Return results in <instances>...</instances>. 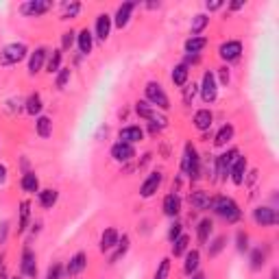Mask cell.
I'll list each match as a JSON object with an SVG mask.
<instances>
[{
    "label": "cell",
    "mask_w": 279,
    "mask_h": 279,
    "mask_svg": "<svg viewBox=\"0 0 279 279\" xmlns=\"http://www.w3.org/2000/svg\"><path fill=\"white\" fill-rule=\"evenodd\" d=\"M210 207L214 210L221 218H225L227 223H236L238 218H240V207H238V203L234 201V198H229V196H216V198H212Z\"/></svg>",
    "instance_id": "6da1fadb"
},
{
    "label": "cell",
    "mask_w": 279,
    "mask_h": 279,
    "mask_svg": "<svg viewBox=\"0 0 279 279\" xmlns=\"http://www.w3.org/2000/svg\"><path fill=\"white\" fill-rule=\"evenodd\" d=\"M26 46L24 44H18V42H13V44H7L3 52H0V65H16L20 63L22 59L26 57Z\"/></svg>",
    "instance_id": "7a4b0ae2"
},
{
    "label": "cell",
    "mask_w": 279,
    "mask_h": 279,
    "mask_svg": "<svg viewBox=\"0 0 279 279\" xmlns=\"http://www.w3.org/2000/svg\"><path fill=\"white\" fill-rule=\"evenodd\" d=\"M198 153H196V149L192 144H185V153H183V162H181V168H183V172L188 177H192V179H196L198 177Z\"/></svg>",
    "instance_id": "3957f363"
},
{
    "label": "cell",
    "mask_w": 279,
    "mask_h": 279,
    "mask_svg": "<svg viewBox=\"0 0 279 279\" xmlns=\"http://www.w3.org/2000/svg\"><path fill=\"white\" fill-rule=\"evenodd\" d=\"M146 98H149L153 105H157L159 109H168L170 107V101H168V96H166L164 88L159 83H155V81H151L149 85H146Z\"/></svg>",
    "instance_id": "277c9868"
},
{
    "label": "cell",
    "mask_w": 279,
    "mask_h": 279,
    "mask_svg": "<svg viewBox=\"0 0 279 279\" xmlns=\"http://www.w3.org/2000/svg\"><path fill=\"white\" fill-rule=\"evenodd\" d=\"M238 159V151L231 149L227 153H223V155L216 157V175H221V181H225V179L229 177V170L231 166H234V162Z\"/></svg>",
    "instance_id": "5b68a950"
},
{
    "label": "cell",
    "mask_w": 279,
    "mask_h": 279,
    "mask_svg": "<svg viewBox=\"0 0 279 279\" xmlns=\"http://www.w3.org/2000/svg\"><path fill=\"white\" fill-rule=\"evenodd\" d=\"M201 96L205 103H214L218 96V83L214 72H205L203 75V85H201Z\"/></svg>",
    "instance_id": "8992f818"
},
{
    "label": "cell",
    "mask_w": 279,
    "mask_h": 279,
    "mask_svg": "<svg viewBox=\"0 0 279 279\" xmlns=\"http://www.w3.org/2000/svg\"><path fill=\"white\" fill-rule=\"evenodd\" d=\"M162 179H164L162 172H151V175L146 177V181L142 183V188H140V194H142L144 198L153 196L159 190V185H162Z\"/></svg>",
    "instance_id": "52a82bcc"
},
{
    "label": "cell",
    "mask_w": 279,
    "mask_h": 279,
    "mask_svg": "<svg viewBox=\"0 0 279 279\" xmlns=\"http://www.w3.org/2000/svg\"><path fill=\"white\" fill-rule=\"evenodd\" d=\"M253 221L257 225H262V227H270V225H275L279 218H277V212L273 207H257L253 212Z\"/></svg>",
    "instance_id": "ba28073f"
},
{
    "label": "cell",
    "mask_w": 279,
    "mask_h": 279,
    "mask_svg": "<svg viewBox=\"0 0 279 279\" xmlns=\"http://www.w3.org/2000/svg\"><path fill=\"white\" fill-rule=\"evenodd\" d=\"M111 157L116 159V162H131V159L135 157V151H133V146L131 144H124V142H118L111 146Z\"/></svg>",
    "instance_id": "9c48e42d"
},
{
    "label": "cell",
    "mask_w": 279,
    "mask_h": 279,
    "mask_svg": "<svg viewBox=\"0 0 279 279\" xmlns=\"http://www.w3.org/2000/svg\"><path fill=\"white\" fill-rule=\"evenodd\" d=\"M50 9V3L48 0H29V3H24L20 7V11L24 13V16H42Z\"/></svg>",
    "instance_id": "30bf717a"
},
{
    "label": "cell",
    "mask_w": 279,
    "mask_h": 279,
    "mask_svg": "<svg viewBox=\"0 0 279 279\" xmlns=\"http://www.w3.org/2000/svg\"><path fill=\"white\" fill-rule=\"evenodd\" d=\"M218 52H221V57L225 59V61H236L242 52V44L236 42V39H231V42H225Z\"/></svg>",
    "instance_id": "8fae6325"
},
{
    "label": "cell",
    "mask_w": 279,
    "mask_h": 279,
    "mask_svg": "<svg viewBox=\"0 0 279 279\" xmlns=\"http://www.w3.org/2000/svg\"><path fill=\"white\" fill-rule=\"evenodd\" d=\"M229 175H231V181H234L236 185H242L244 175H247V157L238 155V159L234 162V166H231V170H229Z\"/></svg>",
    "instance_id": "7c38bea8"
},
{
    "label": "cell",
    "mask_w": 279,
    "mask_h": 279,
    "mask_svg": "<svg viewBox=\"0 0 279 279\" xmlns=\"http://www.w3.org/2000/svg\"><path fill=\"white\" fill-rule=\"evenodd\" d=\"M22 273L26 277H37V264H35V253H33L31 249H24L22 253Z\"/></svg>",
    "instance_id": "4fadbf2b"
},
{
    "label": "cell",
    "mask_w": 279,
    "mask_h": 279,
    "mask_svg": "<svg viewBox=\"0 0 279 279\" xmlns=\"http://www.w3.org/2000/svg\"><path fill=\"white\" fill-rule=\"evenodd\" d=\"M190 203L194 210H207L212 205V196H210V192H205V190H194L190 194Z\"/></svg>",
    "instance_id": "5bb4252c"
},
{
    "label": "cell",
    "mask_w": 279,
    "mask_h": 279,
    "mask_svg": "<svg viewBox=\"0 0 279 279\" xmlns=\"http://www.w3.org/2000/svg\"><path fill=\"white\" fill-rule=\"evenodd\" d=\"M85 266H88V255H85V253H77V255L70 260L68 268H65V273H68L70 277H75V275H79V273H83Z\"/></svg>",
    "instance_id": "9a60e30c"
},
{
    "label": "cell",
    "mask_w": 279,
    "mask_h": 279,
    "mask_svg": "<svg viewBox=\"0 0 279 279\" xmlns=\"http://www.w3.org/2000/svg\"><path fill=\"white\" fill-rule=\"evenodd\" d=\"M135 9V3H124L118 7L116 11V26L118 29H124V26L129 24V18H131V11Z\"/></svg>",
    "instance_id": "2e32d148"
},
{
    "label": "cell",
    "mask_w": 279,
    "mask_h": 279,
    "mask_svg": "<svg viewBox=\"0 0 279 279\" xmlns=\"http://www.w3.org/2000/svg\"><path fill=\"white\" fill-rule=\"evenodd\" d=\"M179 212H181V198H179L175 192H172V194H168V196L164 198V214L175 218Z\"/></svg>",
    "instance_id": "e0dca14e"
},
{
    "label": "cell",
    "mask_w": 279,
    "mask_h": 279,
    "mask_svg": "<svg viewBox=\"0 0 279 279\" xmlns=\"http://www.w3.org/2000/svg\"><path fill=\"white\" fill-rule=\"evenodd\" d=\"M212 122H214V116H212L210 109H198L194 114V127L198 131H207L212 127Z\"/></svg>",
    "instance_id": "ac0fdd59"
},
{
    "label": "cell",
    "mask_w": 279,
    "mask_h": 279,
    "mask_svg": "<svg viewBox=\"0 0 279 279\" xmlns=\"http://www.w3.org/2000/svg\"><path fill=\"white\" fill-rule=\"evenodd\" d=\"M144 137V131L140 129V127H124V129H120V142H124V144H133V142H140V140Z\"/></svg>",
    "instance_id": "d6986e66"
},
{
    "label": "cell",
    "mask_w": 279,
    "mask_h": 279,
    "mask_svg": "<svg viewBox=\"0 0 279 279\" xmlns=\"http://www.w3.org/2000/svg\"><path fill=\"white\" fill-rule=\"evenodd\" d=\"M198 264H201V253H198L196 249L188 251V255H185V264H183L185 275H194L198 270Z\"/></svg>",
    "instance_id": "ffe728a7"
},
{
    "label": "cell",
    "mask_w": 279,
    "mask_h": 279,
    "mask_svg": "<svg viewBox=\"0 0 279 279\" xmlns=\"http://www.w3.org/2000/svg\"><path fill=\"white\" fill-rule=\"evenodd\" d=\"M111 33V18L107 13H101V16L96 18V35L101 39H107Z\"/></svg>",
    "instance_id": "44dd1931"
},
{
    "label": "cell",
    "mask_w": 279,
    "mask_h": 279,
    "mask_svg": "<svg viewBox=\"0 0 279 279\" xmlns=\"http://www.w3.org/2000/svg\"><path fill=\"white\" fill-rule=\"evenodd\" d=\"M44 59H46V48H35V52L31 55L29 59V72L31 75H37L44 65Z\"/></svg>",
    "instance_id": "7402d4cb"
},
{
    "label": "cell",
    "mask_w": 279,
    "mask_h": 279,
    "mask_svg": "<svg viewBox=\"0 0 279 279\" xmlns=\"http://www.w3.org/2000/svg\"><path fill=\"white\" fill-rule=\"evenodd\" d=\"M205 46H207V39H205V37L192 35L190 39H185V52H188V55H198Z\"/></svg>",
    "instance_id": "603a6c76"
},
{
    "label": "cell",
    "mask_w": 279,
    "mask_h": 279,
    "mask_svg": "<svg viewBox=\"0 0 279 279\" xmlns=\"http://www.w3.org/2000/svg\"><path fill=\"white\" fill-rule=\"evenodd\" d=\"M20 185H22V190L29 192V194L39 192V179H37L35 172H26V175L22 177V181H20Z\"/></svg>",
    "instance_id": "cb8c5ba5"
},
{
    "label": "cell",
    "mask_w": 279,
    "mask_h": 279,
    "mask_svg": "<svg viewBox=\"0 0 279 279\" xmlns=\"http://www.w3.org/2000/svg\"><path fill=\"white\" fill-rule=\"evenodd\" d=\"M118 231L116 229H107V231H103V236H101V251H109V249H114L116 244H118Z\"/></svg>",
    "instance_id": "d4e9b609"
},
{
    "label": "cell",
    "mask_w": 279,
    "mask_h": 279,
    "mask_svg": "<svg viewBox=\"0 0 279 279\" xmlns=\"http://www.w3.org/2000/svg\"><path fill=\"white\" fill-rule=\"evenodd\" d=\"M212 229H214V223L210 221V218H205V221L198 223V227H196V236H198V242L205 244L210 240V236H212Z\"/></svg>",
    "instance_id": "484cf974"
},
{
    "label": "cell",
    "mask_w": 279,
    "mask_h": 279,
    "mask_svg": "<svg viewBox=\"0 0 279 279\" xmlns=\"http://www.w3.org/2000/svg\"><path fill=\"white\" fill-rule=\"evenodd\" d=\"M188 75H190V70L185 63L175 65V70H172V83L179 85V88H183V85L188 83Z\"/></svg>",
    "instance_id": "4316f807"
},
{
    "label": "cell",
    "mask_w": 279,
    "mask_h": 279,
    "mask_svg": "<svg viewBox=\"0 0 279 279\" xmlns=\"http://www.w3.org/2000/svg\"><path fill=\"white\" fill-rule=\"evenodd\" d=\"M29 216H31V203L29 201H22L20 203V223H18V231H22L29 227Z\"/></svg>",
    "instance_id": "83f0119b"
},
{
    "label": "cell",
    "mask_w": 279,
    "mask_h": 279,
    "mask_svg": "<svg viewBox=\"0 0 279 279\" xmlns=\"http://www.w3.org/2000/svg\"><path fill=\"white\" fill-rule=\"evenodd\" d=\"M35 127H37V135L39 137H50V133H52V120H50V118L39 116Z\"/></svg>",
    "instance_id": "f1b7e54d"
},
{
    "label": "cell",
    "mask_w": 279,
    "mask_h": 279,
    "mask_svg": "<svg viewBox=\"0 0 279 279\" xmlns=\"http://www.w3.org/2000/svg\"><path fill=\"white\" fill-rule=\"evenodd\" d=\"M92 44H94L92 33L88 29H83L81 33H79V50H81L83 55H88V52H92Z\"/></svg>",
    "instance_id": "f546056e"
},
{
    "label": "cell",
    "mask_w": 279,
    "mask_h": 279,
    "mask_svg": "<svg viewBox=\"0 0 279 279\" xmlns=\"http://www.w3.org/2000/svg\"><path fill=\"white\" fill-rule=\"evenodd\" d=\"M57 198H59L57 190H42L39 192V203H42V207H46V210H50L52 205L57 203Z\"/></svg>",
    "instance_id": "4dcf8cb0"
},
{
    "label": "cell",
    "mask_w": 279,
    "mask_h": 279,
    "mask_svg": "<svg viewBox=\"0 0 279 279\" xmlns=\"http://www.w3.org/2000/svg\"><path fill=\"white\" fill-rule=\"evenodd\" d=\"M231 137H234V127L231 124H225V127L216 133V146H225V144H229L231 142Z\"/></svg>",
    "instance_id": "1f68e13d"
},
{
    "label": "cell",
    "mask_w": 279,
    "mask_h": 279,
    "mask_svg": "<svg viewBox=\"0 0 279 279\" xmlns=\"http://www.w3.org/2000/svg\"><path fill=\"white\" fill-rule=\"evenodd\" d=\"M42 96L39 94H33V96H29V101H26V111H29L31 116H37L39 111H42Z\"/></svg>",
    "instance_id": "d6a6232c"
},
{
    "label": "cell",
    "mask_w": 279,
    "mask_h": 279,
    "mask_svg": "<svg viewBox=\"0 0 279 279\" xmlns=\"http://www.w3.org/2000/svg\"><path fill=\"white\" fill-rule=\"evenodd\" d=\"M188 242H190V238L188 236H179V238H175L172 240V255H181V253H185V249H188Z\"/></svg>",
    "instance_id": "836d02e7"
},
{
    "label": "cell",
    "mask_w": 279,
    "mask_h": 279,
    "mask_svg": "<svg viewBox=\"0 0 279 279\" xmlns=\"http://www.w3.org/2000/svg\"><path fill=\"white\" fill-rule=\"evenodd\" d=\"M207 22H210V18L205 16V13H198V16H194V18H192V24H190L192 33H194V35H198V33H201L205 26H207Z\"/></svg>",
    "instance_id": "e575fe53"
},
{
    "label": "cell",
    "mask_w": 279,
    "mask_h": 279,
    "mask_svg": "<svg viewBox=\"0 0 279 279\" xmlns=\"http://www.w3.org/2000/svg\"><path fill=\"white\" fill-rule=\"evenodd\" d=\"M264 262H266V249H255L253 253H251V268L257 270V268H262L264 266Z\"/></svg>",
    "instance_id": "d590c367"
},
{
    "label": "cell",
    "mask_w": 279,
    "mask_h": 279,
    "mask_svg": "<svg viewBox=\"0 0 279 279\" xmlns=\"http://www.w3.org/2000/svg\"><path fill=\"white\" fill-rule=\"evenodd\" d=\"M79 11H81V5L79 3H63V13H61V20H70V18H77Z\"/></svg>",
    "instance_id": "8d00e7d4"
},
{
    "label": "cell",
    "mask_w": 279,
    "mask_h": 279,
    "mask_svg": "<svg viewBox=\"0 0 279 279\" xmlns=\"http://www.w3.org/2000/svg\"><path fill=\"white\" fill-rule=\"evenodd\" d=\"M168 275H170V260H168V257H164V260L159 262V266L155 270V277H153V279H168Z\"/></svg>",
    "instance_id": "74e56055"
},
{
    "label": "cell",
    "mask_w": 279,
    "mask_h": 279,
    "mask_svg": "<svg viewBox=\"0 0 279 279\" xmlns=\"http://www.w3.org/2000/svg\"><path fill=\"white\" fill-rule=\"evenodd\" d=\"M118 244H120V247H118V249H116V253L111 255V260H109L111 264H116V262L120 260V257H122V255H124V253H127V251H129V238H127V236H122V242L118 240Z\"/></svg>",
    "instance_id": "f35d334b"
},
{
    "label": "cell",
    "mask_w": 279,
    "mask_h": 279,
    "mask_svg": "<svg viewBox=\"0 0 279 279\" xmlns=\"http://www.w3.org/2000/svg\"><path fill=\"white\" fill-rule=\"evenodd\" d=\"M59 65H61V50H52V55H50V59H48V72L52 75V72H59Z\"/></svg>",
    "instance_id": "ab89813d"
},
{
    "label": "cell",
    "mask_w": 279,
    "mask_h": 279,
    "mask_svg": "<svg viewBox=\"0 0 279 279\" xmlns=\"http://www.w3.org/2000/svg\"><path fill=\"white\" fill-rule=\"evenodd\" d=\"M135 111H137V116H140V118H146V120H151V116L155 114V111L151 109V105H149V103H144V101L135 103Z\"/></svg>",
    "instance_id": "60d3db41"
},
{
    "label": "cell",
    "mask_w": 279,
    "mask_h": 279,
    "mask_svg": "<svg viewBox=\"0 0 279 279\" xmlns=\"http://www.w3.org/2000/svg\"><path fill=\"white\" fill-rule=\"evenodd\" d=\"M70 77H72L70 68H59V75H57V88H59V90H63L65 85H68Z\"/></svg>",
    "instance_id": "b9f144b4"
},
{
    "label": "cell",
    "mask_w": 279,
    "mask_h": 279,
    "mask_svg": "<svg viewBox=\"0 0 279 279\" xmlns=\"http://www.w3.org/2000/svg\"><path fill=\"white\" fill-rule=\"evenodd\" d=\"M225 242H227V238L225 236H218L214 242H212V247H210V257H216L221 251L225 249Z\"/></svg>",
    "instance_id": "7bdbcfd3"
},
{
    "label": "cell",
    "mask_w": 279,
    "mask_h": 279,
    "mask_svg": "<svg viewBox=\"0 0 279 279\" xmlns=\"http://www.w3.org/2000/svg\"><path fill=\"white\" fill-rule=\"evenodd\" d=\"M196 92H198V85H196V83H192V85H188V88H185V90H183V103H185V105H190L192 101H194Z\"/></svg>",
    "instance_id": "ee69618b"
},
{
    "label": "cell",
    "mask_w": 279,
    "mask_h": 279,
    "mask_svg": "<svg viewBox=\"0 0 279 279\" xmlns=\"http://www.w3.org/2000/svg\"><path fill=\"white\" fill-rule=\"evenodd\" d=\"M61 277H63V266H61V264H52V266L48 268L46 279H61Z\"/></svg>",
    "instance_id": "f6af8a7d"
},
{
    "label": "cell",
    "mask_w": 279,
    "mask_h": 279,
    "mask_svg": "<svg viewBox=\"0 0 279 279\" xmlns=\"http://www.w3.org/2000/svg\"><path fill=\"white\" fill-rule=\"evenodd\" d=\"M247 249H249V236L240 231V234H238V251L242 253V251H247Z\"/></svg>",
    "instance_id": "bcb514c9"
},
{
    "label": "cell",
    "mask_w": 279,
    "mask_h": 279,
    "mask_svg": "<svg viewBox=\"0 0 279 279\" xmlns=\"http://www.w3.org/2000/svg\"><path fill=\"white\" fill-rule=\"evenodd\" d=\"M72 44H75V33H72V31H68V33H63V37H61V46H63V48L65 50H68L70 48V46Z\"/></svg>",
    "instance_id": "7dc6e473"
},
{
    "label": "cell",
    "mask_w": 279,
    "mask_h": 279,
    "mask_svg": "<svg viewBox=\"0 0 279 279\" xmlns=\"http://www.w3.org/2000/svg\"><path fill=\"white\" fill-rule=\"evenodd\" d=\"M179 236H181V223H175V225L170 227L168 238H170V240H175V238H179Z\"/></svg>",
    "instance_id": "c3c4849f"
},
{
    "label": "cell",
    "mask_w": 279,
    "mask_h": 279,
    "mask_svg": "<svg viewBox=\"0 0 279 279\" xmlns=\"http://www.w3.org/2000/svg\"><path fill=\"white\" fill-rule=\"evenodd\" d=\"M221 7H223L221 0H214V3H210V0H207V9L210 11H216V9H221Z\"/></svg>",
    "instance_id": "681fc988"
},
{
    "label": "cell",
    "mask_w": 279,
    "mask_h": 279,
    "mask_svg": "<svg viewBox=\"0 0 279 279\" xmlns=\"http://www.w3.org/2000/svg\"><path fill=\"white\" fill-rule=\"evenodd\" d=\"M221 81L223 83H229V70L227 68H221Z\"/></svg>",
    "instance_id": "f907efd6"
},
{
    "label": "cell",
    "mask_w": 279,
    "mask_h": 279,
    "mask_svg": "<svg viewBox=\"0 0 279 279\" xmlns=\"http://www.w3.org/2000/svg\"><path fill=\"white\" fill-rule=\"evenodd\" d=\"M5 181H7V168L0 164V183H5Z\"/></svg>",
    "instance_id": "816d5d0a"
},
{
    "label": "cell",
    "mask_w": 279,
    "mask_h": 279,
    "mask_svg": "<svg viewBox=\"0 0 279 279\" xmlns=\"http://www.w3.org/2000/svg\"><path fill=\"white\" fill-rule=\"evenodd\" d=\"M0 227H3V229H0V242H5V238H7V223H3Z\"/></svg>",
    "instance_id": "f5cc1de1"
},
{
    "label": "cell",
    "mask_w": 279,
    "mask_h": 279,
    "mask_svg": "<svg viewBox=\"0 0 279 279\" xmlns=\"http://www.w3.org/2000/svg\"><path fill=\"white\" fill-rule=\"evenodd\" d=\"M244 7V0H236V3H231V9H242Z\"/></svg>",
    "instance_id": "db71d44e"
},
{
    "label": "cell",
    "mask_w": 279,
    "mask_h": 279,
    "mask_svg": "<svg viewBox=\"0 0 279 279\" xmlns=\"http://www.w3.org/2000/svg\"><path fill=\"white\" fill-rule=\"evenodd\" d=\"M188 61H192V63H196V61H198V55H188Z\"/></svg>",
    "instance_id": "11a10c76"
},
{
    "label": "cell",
    "mask_w": 279,
    "mask_h": 279,
    "mask_svg": "<svg viewBox=\"0 0 279 279\" xmlns=\"http://www.w3.org/2000/svg\"><path fill=\"white\" fill-rule=\"evenodd\" d=\"M192 279H205V275H201V273H194V275H192Z\"/></svg>",
    "instance_id": "9f6ffc18"
},
{
    "label": "cell",
    "mask_w": 279,
    "mask_h": 279,
    "mask_svg": "<svg viewBox=\"0 0 279 279\" xmlns=\"http://www.w3.org/2000/svg\"><path fill=\"white\" fill-rule=\"evenodd\" d=\"M273 279H277V270H273Z\"/></svg>",
    "instance_id": "6f0895ef"
},
{
    "label": "cell",
    "mask_w": 279,
    "mask_h": 279,
    "mask_svg": "<svg viewBox=\"0 0 279 279\" xmlns=\"http://www.w3.org/2000/svg\"><path fill=\"white\" fill-rule=\"evenodd\" d=\"M13 279H20V277H13Z\"/></svg>",
    "instance_id": "680465c9"
}]
</instances>
